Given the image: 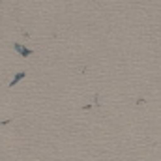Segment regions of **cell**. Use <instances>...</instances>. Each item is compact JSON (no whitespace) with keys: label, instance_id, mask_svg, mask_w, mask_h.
<instances>
[{"label":"cell","instance_id":"1","mask_svg":"<svg viewBox=\"0 0 161 161\" xmlns=\"http://www.w3.org/2000/svg\"><path fill=\"white\" fill-rule=\"evenodd\" d=\"M13 49H15L23 58H28V56H32V54H34V51H32V49H28V47H25V45H21V43H13Z\"/></svg>","mask_w":161,"mask_h":161},{"label":"cell","instance_id":"2","mask_svg":"<svg viewBox=\"0 0 161 161\" xmlns=\"http://www.w3.org/2000/svg\"><path fill=\"white\" fill-rule=\"evenodd\" d=\"M25 77H26V73H25V71H19V73H15V75H13V80L9 82V86H15L17 82H21Z\"/></svg>","mask_w":161,"mask_h":161}]
</instances>
